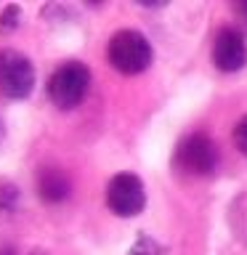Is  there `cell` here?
Returning a JSON list of instances; mask_svg holds the SVG:
<instances>
[{
	"instance_id": "5",
	"label": "cell",
	"mask_w": 247,
	"mask_h": 255,
	"mask_svg": "<svg viewBox=\"0 0 247 255\" xmlns=\"http://www.w3.org/2000/svg\"><path fill=\"white\" fill-rule=\"evenodd\" d=\"M175 162L189 175H210L218 165V149L210 135L191 133L181 141L178 151H175Z\"/></svg>"
},
{
	"instance_id": "2",
	"label": "cell",
	"mask_w": 247,
	"mask_h": 255,
	"mask_svg": "<svg viewBox=\"0 0 247 255\" xmlns=\"http://www.w3.org/2000/svg\"><path fill=\"white\" fill-rule=\"evenodd\" d=\"M91 88V72L80 61H67L48 80V96L59 109H75L88 96Z\"/></svg>"
},
{
	"instance_id": "11",
	"label": "cell",
	"mask_w": 247,
	"mask_h": 255,
	"mask_svg": "<svg viewBox=\"0 0 247 255\" xmlns=\"http://www.w3.org/2000/svg\"><path fill=\"white\" fill-rule=\"evenodd\" d=\"M234 143H237V149L247 157V117H242L234 128Z\"/></svg>"
},
{
	"instance_id": "10",
	"label": "cell",
	"mask_w": 247,
	"mask_h": 255,
	"mask_svg": "<svg viewBox=\"0 0 247 255\" xmlns=\"http://www.w3.org/2000/svg\"><path fill=\"white\" fill-rule=\"evenodd\" d=\"M130 255H165L162 253V247H159L154 239H149V237H138V242L133 245V250Z\"/></svg>"
},
{
	"instance_id": "8",
	"label": "cell",
	"mask_w": 247,
	"mask_h": 255,
	"mask_svg": "<svg viewBox=\"0 0 247 255\" xmlns=\"http://www.w3.org/2000/svg\"><path fill=\"white\" fill-rule=\"evenodd\" d=\"M16 207H19V191H16V186L8 181H0V223L11 221L16 215Z\"/></svg>"
},
{
	"instance_id": "6",
	"label": "cell",
	"mask_w": 247,
	"mask_h": 255,
	"mask_svg": "<svg viewBox=\"0 0 247 255\" xmlns=\"http://www.w3.org/2000/svg\"><path fill=\"white\" fill-rule=\"evenodd\" d=\"M213 61L215 67L223 72H237L247 64V40L245 35H239L237 29H223L218 37H215L213 45Z\"/></svg>"
},
{
	"instance_id": "9",
	"label": "cell",
	"mask_w": 247,
	"mask_h": 255,
	"mask_svg": "<svg viewBox=\"0 0 247 255\" xmlns=\"http://www.w3.org/2000/svg\"><path fill=\"white\" fill-rule=\"evenodd\" d=\"M21 21V8L19 5H5L0 13V32H13Z\"/></svg>"
},
{
	"instance_id": "4",
	"label": "cell",
	"mask_w": 247,
	"mask_h": 255,
	"mask_svg": "<svg viewBox=\"0 0 247 255\" xmlns=\"http://www.w3.org/2000/svg\"><path fill=\"white\" fill-rule=\"evenodd\" d=\"M107 205L120 218H133L146 205V189L143 181L133 173H120L107 186Z\"/></svg>"
},
{
	"instance_id": "14",
	"label": "cell",
	"mask_w": 247,
	"mask_h": 255,
	"mask_svg": "<svg viewBox=\"0 0 247 255\" xmlns=\"http://www.w3.org/2000/svg\"><path fill=\"white\" fill-rule=\"evenodd\" d=\"M0 138H3V125H0Z\"/></svg>"
},
{
	"instance_id": "1",
	"label": "cell",
	"mask_w": 247,
	"mask_h": 255,
	"mask_svg": "<svg viewBox=\"0 0 247 255\" xmlns=\"http://www.w3.org/2000/svg\"><path fill=\"white\" fill-rule=\"evenodd\" d=\"M109 64L123 75H141L151 64V45L149 40L135 29H123L109 40L107 48Z\"/></svg>"
},
{
	"instance_id": "13",
	"label": "cell",
	"mask_w": 247,
	"mask_h": 255,
	"mask_svg": "<svg viewBox=\"0 0 247 255\" xmlns=\"http://www.w3.org/2000/svg\"><path fill=\"white\" fill-rule=\"evenodd\" d=\"M0 255H16V253L11 250V247H5V250H0Z\"/></svg>"
},
{
	"instance_id": "3",
	"label": "cell",
	"mask_w": 247,
	"mask_h": 255,
	"mask_svg": "<svg viewBox=\"0 0 247 255\" xmlns=\"http://www.w3.org/2000/svg\"><path fill=\"white\" fill-rule=\"evenodd\" d=\"M35 88V67L19 51H0V93L8 99H27Z\"/></svg>"
},
{
	"instance_id": "7",
	"label": "cell",
	"mask_w": 247,
	"mask_h": 255,
	"mask_svg": "<svg viewBox=\"0 0 247 255\" xmlns=\"http://www.w3.org/2000/svg\"><path fill=\"white\" fill-rule=\"evenodd\" d=\"M69 191H72L69 175L64 170H59V167H43L37 173V194L43 202L59 205L69 197Z\"/></svg>"
},
{
	"instance_id": "12",
	"label": "cell",
	"mask_w": 247,
	"mask_h": 255,
	"mask_svg": "<svg viewBox=\"0 0 247 255\" xmlns=\"http://www.w3.org/2000/svg\"><path fill=\"white\" fill-rule=\"evenodd\" d=\"M234 16H237V24H239V35H245L247 32V0H242V3L234 5Z\"/></svg>"
}]
</instances>
